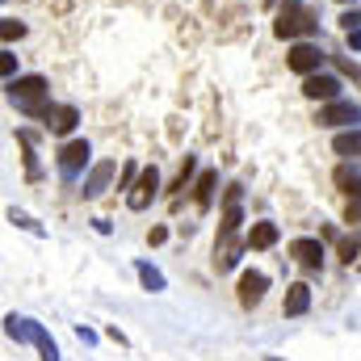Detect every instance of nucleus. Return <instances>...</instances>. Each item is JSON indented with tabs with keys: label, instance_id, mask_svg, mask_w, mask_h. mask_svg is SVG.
<instances>
[{
	"label": "nucleus",
	"instance_id": "8",
	"mask_svg": "<svg viewBox=\"0 0 361 361\" xmlns=\"http://www.w3.org/2000/svg\"><path fill=\"white\" fill-rule=\"evenodd\" d=\"M42 332H47V328L34 324V319H25V315H4V336L17 341V345H38Z\"/></svg>",
	"mask_w": 361,
	"mask_h": 361
},
{
	"label": "nucleus",
	"instance_id": "16",
	"mask_svg": "<svg viewBox=\"0 0 361 361\" xmlns=\"http://www.w3.org/2000/svg\"><path fill=\"white\" fill-rule=\"evenodd\" d=\"M214 185H219V173H214V169H206V173L197 177V185H193V202H197L202 210L214 202Z\"/></svg>",
	"mask_w": 361,
	"mask_h": 361
},
{
	"label": "nucleus",
	"instance_id": "11",
	"mask_svg": "<svg viewBox=\"0 0 361 361\" xmlns=\"http://www.w3.org/2000/svg\"><path fill=\"white\" fill-rule=\"evenodd\" d=\"M114 173H118V164H114V160H97V164L89 169V177H85V189H80V193H85V197H101V193L109 189Z\"/></svg>",
	"mask_w": 361,
	"mask_h": 361
},
{
	"label": "nucleus",
	"instance_id": "25",
	"mask_svg": "<svg viewBox=\"0 0 361 361\" xmlns=\"http://www.w3.org/2000/svg\"><path fill=\"white\" fill-rule=\"evenodd\" d=\"M341 25H345V30H361V8H349V13H341Z\"/></svg>",
	"mask_w": 361,
	"mask_h": 361
},
{
	"label": "nucleus",
	"instance_id": "24",
	"mask_svg": "<svg viewBox=\"0 0 361 361\" xmlns=\"http://www.w3.org/2000/svg\"><path fill=\"white\" fill-rule=\"evenodd\" d=\"M38 353H42V361H59V345L51 341V332H42V341H38Z\"/></svg>",
	"mask_w": 361,
	"mask_h": 361
},
{
	"label": "nucleus",
	"instance_id": "18",
	"mask_svg": "<svg viewBox=\"0 0 361 361\" xmlns=\"http://www.w3.org/2000/svg\"><path fill=\"white\" fill-rule=\"evenodd\" d=\"M17 139H21V147H25V177L38 180L42 169H38V156H34V130H17Z\"/></svg>",
	"mask_w": 361,
	"mask_h": 361
},
{
	"label": "nucleus",
	"instance_id": "26",
	"mask_svg": "<svg viewBox=\"0 0 361 361\" xmlns=\"http://www.w3.org/2000/svg\"><path fill=\"white\" fill-rule=\"evenodd\" d=\"M193 169H197V164H193V156H185V169H180V177H177V185H173V189H185V185H189V177H193Z\"/></svg>",
	"mask_w": 361,
	"mask_h": 361
},
{
	"label": "nucleus",
	"instance_id": "29",
	"mask_svg": "<svg viewBox=\"0 0 361 361\" xmlns=\"http://www.w3.org/2000/svg\"><path fill=\"white\" fill-rule=\"evenodd\" d=\"M147 240H152V244H164V240H169V231H164V227H152V235H147Z\"/></svg>",
	"mask_w": 361,
	"mask_h": 361
},
{
	"label": "nucleus",
	"instance_id": "10",
	"mask_svg": "<svg viewBox=\"0 0 361 361\" xmlns=\"http://www.w3.org/2000/svg\"><path fill=\"white\" fill-rule=\"evenodd\" d=\"M42 122H47V130H51V135H72V130H76V122H80V109H76V105H51Z\"/></svg>",
	"mask_w": 361,
	"mask_h": 361
},
{
	"label": "nucleus",
	"instance_id": "3",
	"mask_svg": "<svg viewBox=\"0 0 361 361\" xmlns=\"http://www.w3.org/2000/svg\"><path fill=\"white\" fill-rule=\"evenodd\" d=\"M89 156H92L89 139H72V143H63V147H59V177H63V180H76L80 173H85Z\"/></svg>",
	"mask_w": 361,
	"mask_h": 361
},
{
	"label": "nucleus",
	"instance_id": "30",
	"mask_svg": "<svg viewBox=\"0 0 361 361\" xmlns=\"http://www.w3.org/2000/svg\"><path fill=\"white\" fill-rule=\"evenodd\" d=\"M349 47H353V51H361V30H349Z\"/></svg>",
	"mask_w": 361,
	"mask_h": 361
},
{
	"label": "nucleus",
	"instance_id": "13",
	"mask_svg": "<svg viewBox=\"0 0 361 361\" xmlns=\"http://www.w3.org/2000/svg\"><path fill=\"white\" fill-rule=\"evenodd\" d=\"M244 248H248V240H244V244H240L235 235H231V240H219V244H214V269L231 273L240 265V252H244Z\"/></svg>",
	"mask_w": 361,
	"mask_h": 361
},
{
	"label": "nucleus",
	"instance_id": "1",
	"mask_svg": "<svg viewBox=\"0 0 361 361\" xmlns=\"http://www.w3.org/2000/svg\"><path fill=\"white\" fill-rule=\"evenodd\" d=\"M4 89H8L13 101H17L21 114H30V118H47V109H51V105H47V89H51L47 76H13Z\"/></svg>",
	"mask_w": 361,
	"mask_h": 361
},
{
	"label": "nucleus",
	"instance_id": "21",
	"mask_svg": "<svg viewBox=\"0 0 361 361\" xmlns=\"http://www.w3.org/2000/svg\"><path fill=\"white\" fill-rule=\"evenodd\" d=\"M357 252H361V235H345V240H341V261H345V265H353V261H357Z\"/></svg>",
	"mask_w": 361,
	"mask_h": 361
},
{
	"label": "nucleus",
	"instance_id": "17",
	"mask_svg": "<svg viewBox=\"0 0 361 361\" xmlns=\"http://www.w3.org/2000/svg\"><path fill=\"white\" fill-rule=\"evenodd\" d=\"M277 244V223H252L248 227V248H273Z\"/></svg>",
	"mask_w": 361,
	"mask_h": 361
},
{
	"label": "nucleus",
	"instance_id": "15",
	"mask_svg": "<svg viewBox=\"0 0 361 361\" xmlns=\"http://www.w3.org/2000/svg\"><path fill=\"white\" fill-rule=\"evenodd\" d=\"M332 152H336V156H345V160H353V156H361V130H357V126L341 130V135L332 139Z\"/></svg>",
	"mask_w": 361,
	"mask_h": 361
},
{
	"label": "nucleus",
	"instance_id": "14",
	"mask_svg": "<svg viewBox=\"0 0 361 361\" xmlns=\"http://www.w3.org/2000/svg\"><path fill=\"white\" fill-rule=\"evenodd\" d=\"M307 307H311V286H307V281L286 286V307H281V311H286V315H302Z\"/></svg>",
	"mask_w": 361,
	"mask_h": 361
},
{
	"label": "nucleus",
	"instance_id": "22",
	"mask_svg": "<svg viewBox=\"0 0 361 361\" xmlns=\"http://www.w3.org/2000/svg\"><path fill=\"white\" fill-rule=\"evenodd\" d=\"M8 223H13V227H21V231H30V235H42V227H38L30 214H21V210H8Z\"/></svg>",
	"mask_w": 361,
	"mask_h": 361
},
{
	"label": "nucleus",
	"instance_id": "28",
	"mask_svg": "<svg viewBox=\"0 0 361 361\" xmlns=\"http://www.w3.org/2000/svg\"><path fill=\"white\" fill-rule=\"evenodd\" d=\"M76 336H80V345H97V332H92V328H85V324L76 328Z\"/></svg>",
	"mask_w": 361,
	"mask_h": 361
},
{
	"label": "nucleus",
	"instance_id": "12",
	"mask_svg": "<svg viewBox=\"0 0 361 361\" xmlns=\"http://www.w3.org/2000/svg\"><path fill=\"white\" fill-rule=\"evenodd\" d=\"M265 290H269V277L261 269H248L240 277V302H244V307H257V302L265 298Z\"/></svg>",
	"mask_w": 361,
	"mask_h": 361
},
{
	"label": "nucleus",
	"instance_id": "5",
	"mask_svg": "<svg viewBox=\"0 0 361 361\" xmlns=\"http://www.w3.org/2000/svg\"><path fill=\"white\" fill-rule=\"evenodd\" d=\"M324 47H315V42H294L290 47V55H286V63H290V72H298V76H311V72H319L324 68Z\"/></svg>",
	"mask_w": 361,
	"mask_h": 361
},
{
	"label": "nucleus",
	"instance_id": "19",
	"mask_svg": "<svg viewBox=\"0 0 361 361\" xmlns=\"http://www.w3.org/2000/svg\"><path fill=\"white\" fill-rule=\"evenodd\" d=\"M135 273H139V281H143L152 294H160V290H164V273L156 269V265H147V261H135Z\"/></svg>",
	"mask_w": 361,
	"mask_h": 361
},
{
	"label": "nucleus",
	"instance_id": "6",
	"mask_svg": "<svg viewBox=\"0 0 361 361\" xmlns=\"http://www.w3.org/2000/svg\"><path fill=\"white\" fill-rule=\"evenodd\" d=\"M290 257H294V265H302L307 273L324 269V244H319V240H311V235L294 240V244H290Z\"/></svg>",
	"mask_w": 361,
	"mask_h": 361
},
{
	"label": "nucleus",
	"instance_id": "27",
	"mask_svg": "<svg viewBox=\"0 0 361 361\" xmlns=\"http://www.w3.org/2000/svg\"><path fill=\"white\" fill-rule=\"evenodd\" d=\"M0 68H4V76L13 80V72H17V55H13V51H4V55H0Z\"/></svg>",
	"mask_w": 361,
	"mask_h": 361
},
{
	"label": "nucleus",
	"instance_id": "20",
	"mask_svg": "<svg viewBox=\"0 0 361 361\" xmlns=\"http://www.w3.org/2000/svg\"><path fill=\"white\" fill-rule=\"evenodd\" d=\"M336 185H341L349 197H357V202H361V173H357V169L341 164V169H336Z\"/></svg>",
	"mask_w": 361,
	"mask_h": 361
},
{
	"label": "nucleus",
	"instance_id": "2",
	"mask_svg": "<svg viewBox=\"0 0 361 361\" xmlns=\"http://www.w3.org/2000/svg\"><path fill=\"white\" fill-rule=\"evenodd\" d=\"M315 30V8H302L298 0H290L281 13H277V21H273V34L281 38V42H290V38H307Z\"/></svg>",
	"mask_w": 361,
	"mask_h": 361
},
{
	"label": "nucleus",
	"instance_id": "7",
	"mask_svg": "<svg viewBox=\"0 0 361 361\" xmlns=\"http://www.w3.org/2000/svg\"><path fill=\"white\" fill-rule=\"evenodd\" d=\"M156 189H160V173H156V169H143L139 180H135V189L126 193V206H130V210H147L152 197H156Z\"/></svg>",
	"mask_w": 361,
	"mask_h": 361
},
{
	"label": "nucleus",
	"instance_id": "23",
	"mask_svg": "<svg viewBox=\"0 0 361 361\" xmlns=\"http://www.w3.org/2000/svg\"><path fill=\"white\" fill-rule=\"evenodd\" d=\"M0 34H4V42H17V38H25V25H21V21H13V17H4Z\"/></svg>",
	"mask_w": 361,
	"mask_h": 361
},
{
	"label": "nucleus",
	"instance_id": "9",
	"mask_svg": "<svg viewBox=\"0 0 361 361\" xmlns=\"http://www.w3.org/2000/svg\"><path fill=\"white\" fill-rule=\"evenodd\" d=\"M302 92L311 101H341V80L328 72H311V76H302Z\"/></svg>",
	"mask_w": 361,
	"mask_h": 361
},
{
	"label": "nucleus",
	"instance_id": "4",
	"mask_svg": "<svg viewBox=\"0 0 361 361\" xmlns=\"http://www.w3.org/2000/svg\"><path fill=\"white\" fill-rule=\"evenodd\" d=\"M315 122L319 126H361V105L357 101H324Z\"/></svg>",
	"mask_w": 361,
	"mask_h": 361
},
{
	"label": "nucleus",
	"instance_id": "31",
	"mask_svg": "<svg viewBox=\"0 0 361 361\" xmlns=\"http://www.w3.org/2000/svg\"><path fill=\"white\" fill-rule=\"evenodd\" d=\"M265 361H281V357H265Z\"/></svg>",
	"mask_w": 361,
	"mask_h": 361
}]
</instances>
